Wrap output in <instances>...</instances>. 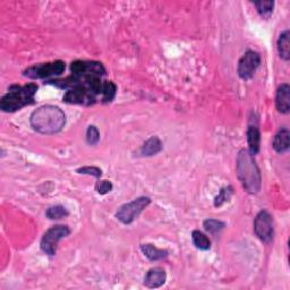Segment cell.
<instances>
[{
    "mask_svg": "<svg viewBox=\"0 0 290 290\" xmlns=\"http://www.w3.org/2000/svg\"><path fill=\"white\" fill-rule=\"evenodd\" d=\"M37 91L38 86L33 83L24 86L13 85L9 87L7 94L0 100V109L5 112H14L22 109L23 107L33 103Z\"/></svg>",
    "mask_w": 290,
    "mask_h": 290,
    "instance_id": "cell-3",
    "label": "cell"
},
{
    "mask_svg": "<svg viewBox=\"0 0 290 290\" xmlns=\"http://www.w3.org/2000/svg\"><path fill=\"white\" fill-rule=\"evenodd\" d=\"M77 173L83 175H91L96 177V178H100L102 171L101 169L96 168V167H83V168L77 169Z\"/></svg>",
    "mask_w": 290,
    "mask_h": 290,
    "instance_id": "cell-25",
    "label": "cell"
},
{
    "mask_svg": "<svg viewBox=\"0 0 290 290\" xmlns=\"http://www.w3.org/2000/svg\"><path fill=\"white\" fill-rule=\"evenodd\" d=\"M65 62L61 60H56L53 62H47V63H40V65H36L27 68L24 72V75L37 80V78H48L52 76H59L61 75L65 71Z\"/></svg>",
    "mask_w": 290,
    "mask_h": 290,
    "instance_id": "cell-6",
    "label": "cell"
},
{
    "mask_svg": "<svg viewBox=\"0 0 290 290\" xmlns=\"http://www.w3.org/2000/svg\"><path fill=\"white\" fill-rule=\"evenodd\" d=\"M260 140H261V136H260V131L256 126H249V128L247 131V142L249 146V152L253 155L257 154V152L260 150Z\"/></svg>",
    "mask_w": 290,
    "mask_h": 290,
    "instance_id": "cell-16",
    "label": "cell"
},
{
    "mask_svg": "<svg viewBox=\"0 0 290 290\" xmlns=\"http://www.w3.org/2000/svg\"><path fill=\"white\" fill-rule=\"evenodd\" d=\"M289 136L290 133L287 128L280 130L273 140V149L278 153H284L289 150Z\"/></svg>",
    "mask_w": 290,
    "mask_h": 290,
    "instance_id": "cell-13",
    "label": "cell"
},
{
    "mask_svg": "<svg viewBox=\"0 0 290 290\" xmlns=\"http://www.w3.org/2000/svg\"><path fill=\"white\" fill-rule=\"evenodd\" d=\"M191 238H193V243L196 248H199L201 250L210 249L211 247L210 239L208 238V236L204 235L203 233H201L200 230H194L193 234H191Z\"/></svg>",
    "mask_w": 290,
    "mask_h": 290,
    "instance_id": "cell-18",
    "label": "cell"
},
{
    "mask_svg": "<svg viewBox=\"0 0 290 290\" xmlns=\"http://www.w3.org/2000/svg\"><path fill=\"white\" fill-rule=\"evenodd\" d=\"M116 93H117V86L115 85V83H112L111 81L103 82V87L101 93L103 102H111L115 99Z\"/></svg>",
    "mask_w": 290,
    "mask_h": 290,
    "instance_id": "cell-19",
    "label": "cell"
},
{
    "mask_svg": "<svg viewBox=\"0 0 290 290\" xmlns=\"http://www.w3.org/2000/svg\"><path fill=\"white\" fill-rule=\"evenodd\" d=\"M167 279L166 271L162 268H152L149 270L144 278V284L147 288L155 289L160 288L162 284H165Z\"/></svg>",
    "mask_w": 290,
    "mask_h": 290,
    "instance_id": "cell-11",
    "label": "cell"
},
{
    "mask_svg": "<svg viewBox=\"0 0 290 290\" xmlns=\"http://www.w3.org/2000/svg\"><path fill=\"white\" fill-rule=\"evenodd\" d=\"M289 31H284L280 34L278 40V50L279 55L283 60L288 61L290 59V41H289Z\"/></svg>",
    "mask_w": 290,
    "mask_h": 290,
    "instance_id": "cell-17",
    "label": "cell"
},
{
    "mask_svg": "<svg viewBox=\"0 0 290 290\" xmlns=\"http://www.w3.org/2000/svg\"><path fill=\"white\" fill-rule=\"evenodd\" d=\"M140 248L142 253H143L147 259L151 260V261H158V260H162L168 256V252H167V250L156 248L152 244H142Z\"/></svg>",
    "mask_w": 290,
    "mask_h": 290,
    "instance_id": "cell-15",
    "label": "cell"
},
{
    "mask_svg": "<svg viewBox=\"0 0 290 290\" xmlns=\"http://www.w3.org/2000/svg\"><path fill=\"white\" fill-rule=\"evenodd\" d=\"M71 230L67 225H55V227L47 230L41 239V249L43 253H46L49 256H53L57 253L58 243L62 238L70 235Z\"/></svg>",
    "mask_w": 290,
    "mask_h": 290,
    "instance_id": "cell-4",
    "label": "cell"
},
{
    "mask_svg": "<svg viewBox=\"0 0 290 290\" xmlns=\"http://www.w3.org/2000/svg\"><path fill=\"white\" fill-rule=\"evenodd\" d=\"M100 140L99 131L96 130L95 126H90L86 132V141L90 145H95Z\"/></svg>",
    "mask_w": 290,
    "mask_h": 290,
    "instance_id": "cell-24",
    "label": "cell"
},
{
    "mask_svg": "<svg viewBox=\"0 0 290 290\" xmlns=\"http://www.w3.org/2000/svg\"><path fill=\"white\" fill-rule=\"evenodd\" d=\"M254 230L263 243H270L273 238V220L267 211H261L255 218Z\"/></svg>",
    "mask_w": 290,
    "mask_h": 290,
    "instance_id": "cell-7",
    "label": "cell"
},
{
    "mask_svg": "<svg viewBox=\"0 0 290 290\" xmlns=\"http://www.w3.org/2000/svg\"><path fill=\"white\" fill-rule=\"evenodd\" d=\"M203 225L206 232H209L211 234H217L220 232V230H222L224 228L223 222H221V221L219 220H214V219L205 220Z\"/></svg>",
    "mask_w": 290,
    "mask_h": 290,
    "instance_id": "cell-22",
    "label": "cell"
},
{
    "mask_svg": "<svg viewBox=\"0 0 290 290\" xmlns=\"http://www.w3.org/2000/svg\"><path fill=\"white\" fill-rule=\"evenodd\" d=\"M254 5L255 7L257 8V12L262 17H269L273 12V7H274L273 2H256L254 3Z\"/></svg>",
    "mask_w": 290,
    "mask_h": 290,
    "instance_id": "cell-21",
    "label": "cell"
},
{
    "mask_svg": "<svg viewBox=\"0 0 290 290\" xmlns=\"http://www.w3.org/2000/svg\"><path fill=\"white\" fill-rule=\"evenodd\" d=\"M232 194H233V187H227V188L221 189L220 194L217 196V198H215L214 205L215 206H221L223 203L228 202L229 199H230V196H232Z\"/></svg>",
    "mask_w": 290,
    "mask_h": 290,
    "instance_id": "cell-23",
    "label": "cell"
},
{
    "mask_svg": "<svg viewBox=\"0 0 290 290\" xmlns=\"http://www.w3.org/2000/svg\"><path fill=\"white\" fill-rule=\"evenodd\" d=\"M260 61H261V58H260L257 52L249 50L245 53L238 62V75L240 78L248 80V78L252 77L257 70Z\"/></svg>",
    "mask_w": 290,
    "mask_h": 290,
    "instance_id": "cell-8",
    "label": "cell"
},
{
    "mask_svg": "<svg viewBox=\"0 0 290 290\" xmlns=\"http://www.w3.org/2000/svg\"><path fill=\"white\" fill-rule=\"evenodd\" d=\"M47 217L50 220H60L68 215V211L66 208H63L61 205H55L51 206L47 210Z\"/></svg>",
    "mask_w": 290,
    "mask_h": 290,
    "instance_id": "cell-20",
    "label": "cell"
},
{
    "mask_svg": "<svg viewBox=\"0 0 290 290\" xmlns=\"http://www.w3.org/2000/svg\"><path fill=\"white\" fill-rule=\"evenodd\" d=\"M94 93L85 87H74L68 90L63 95V101L71 105H84L91 106L96 101Z\"/></svg>",
    "mask_w": 290,
    "mask_h": 290,
    "instance_id": "cell-9",
    "label": "cell"
},
{
    "mask_svg": "<svg viewBox=\"0 0 290 290\" xmlns=\"http://www.w3.org/2000/svg\"><path fill=\"white\" fill-rule=\"evenodd\" d=\"M111 189H112V184L108 180H101L96 184V190L99 194H102V195L107 194V193H109V191H111Z\"/></svg>",
    "mask_w": 290,
    "mask_h": 290,
    "instance_id": "cell-26",
    "label": "cell"
},
{
    "mask_svg": "<svg viewBox=\"0 0 290 290\" xmlns=\"http://www.w3.org/2000/svg\"><path fill=\"white\" fill-rule=\"evenodd\" d=\"M276 106L279 112L288 114L290 110V87L288 84L279 86L276 95Z\"/></svg>",
    "mask_w": 290,
    "mask_h": 290,
    "instance_id": "cell-12",
    "label": "cell"
},
{
    "mask_svg": "<svg viewBox=\"0 0 290 290\" xmlns=\"http://www.w3.org/2000/svg\"><path fill=\"white\" fill-rule=\"evenodd\" d=\"M237 176L244 189L249 194H256L261 188V174L248 150H242L237 156Z\"/></svg>",
    "mask_w": 290,
    "mask_h": 290,
    "instance_id": "cell-2",
    "label": "cell"
},
{
    "mask_svg": "<svg viewBox=\"0 0 290 290\" xmlns=\"http://www.w3.org/2000/svg\"><path fill=\"white\" fill-rule=\"evenodd\" d=\"M161 150H162V143L159 140V137L152 136L143 145H142L141 153L142 155L145 156H152L158 154Z\"/></svg>",
    "mask_w": 290,
    "mask_h": 290,
    "instance_id": "cell-14",
    "label": "cell"
},
{
    "mask_svg": "<svg viewBox=\"0 0 290 290\" xmlns=\"http://www.w3.org/2000/svg\"><path fill=\"white\" fill-rule=\"evenodd\" d=\"M72 75L83 76V75H94L103 76L106 74L105 67L101 62L98 61H85V60H76L73 61L71 65Z\"/></svg>",
    "mask_w": 290,
    "mask_h": 290,
    "instance_id": "cell-10",
    "label": "cell"
},
{
    "mask_svg": "<svg viewBox=\"0 0 290 290\" xmlns=\"http://www.w3.org/2000/svg\"><path fill=\"white\" fill-rule=\"evenodd\" d=\"M29 121L34 131L50 135L56 134L63 128L66 116L59 107L46 105L33 111Z\"/></svg>",
    "mask_w": 290,
    "mask_h": 290,
    "instance_id": "cell-1",
    "label": "cell"
},
{
    "mask_svg": "<svg viewBox=\"0 0 290 290\" xmlns=\"http://www.w3.org/2000/svg\"><path fill=\"white\" fill-rule=\"evenodd\" d=\"M150 203L151 200L150 198H146V196L135 199L134 201H132V202L120 206V209L117 211L116 217L124 224H131L133 221L143 212V210Z\"/></svg>",
    "mask_w": 290,
    "mask_h": 290,
    "instance_id": "cell-5",
    "label": "cell"
}]
</instances>
